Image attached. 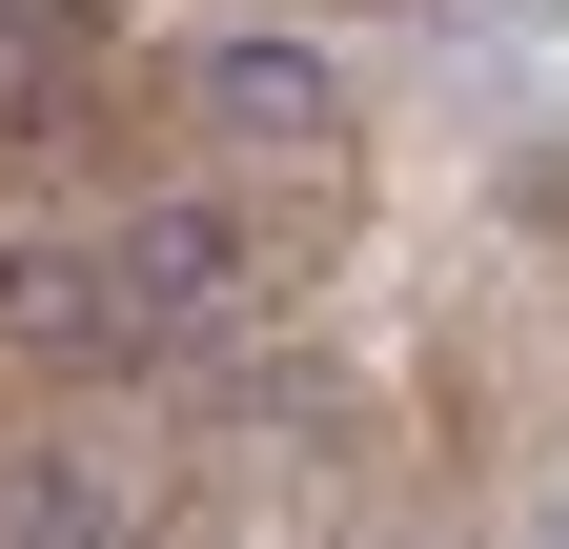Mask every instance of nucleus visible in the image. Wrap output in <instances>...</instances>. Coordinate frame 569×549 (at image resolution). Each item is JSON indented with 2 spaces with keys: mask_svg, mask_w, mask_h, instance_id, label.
<instances>
[{
  "mask_svg": "<svg viewBox=\"0 0 569 549\" xmlns=\"http://www.w3.org/2000/svg\"><path fill=\"white\" fill-rule=\"evenodd\" d=\"M102 264H122L142 326H224V306H244V203H224V183H163V203L102 224Z\"/></svg>",
  "mask_w": 569,
  "mask_h": 549,
  "instance_id": "f257e3e1",
  "label": "nucleus"
},
{
  "mask_svg": "<svg viewBox=\"0 0 569 549\" xmlns=\"http://www.w3.org/2000/svg\"><path fill=\"white\" fill-rule=\"evenodd\" d=\"M183 102H203V143H326V122H346V61L284 41V21H244V41L183 61Z\"/></svg>",
  "mask_w": 569,
  "mask_h": 549,
  "instance_id": "f03ea898",
  "label": "nucleus"
},
{
  "mask_svg": "<svg viewBox=\"0 0 569 549\" xmlns=\"http://www.w3.org/2000/svg\"><path fill=\"white\" fill-rule=\"evenodd\" d=\"M0 347H21V367H122L142 306H122L102 244H21V264H0Z\"/></svg>",
  "mask_w": 569,
  "mask_h": 549,
  "instance_id": "7ed1b4c3",
  "label": "nucleus"
},
{
  "mask_svg": "<svg viewBox=\"0 0 569 549\" xmlns=\"http://www.w3.org/2000/svg\"><path fill=\"white\" fill-rule=\"evenodd\" d=\"M122 509H102V468L82 448H21V468H0V549H102Z\"/></svg>",
  "mask_w": 569,
  "mask_h": 549,
  "instance_id": "20e7f679",
  "label": "nucleus"
},
{
  "mask_svg": "<svg viewBox=\"0 0 569 549\" xmlns=\"http://www.w3.org/2000/svg\"><path fill=\"white\" fill-rule=\"evenodd\" d=\"M0 82H41V0H0Z\"/></svg>",
  "mask_w": 569,
  "mask_h": 549,
  "instance_id": "39448f33",
  "label": "nucleus"
},
{
  "mask_svg": "<svg viewBox=\"0 0 569 549\" xmlns=\"http://www.w3.org/2000/svg\"><path fill=\"white\" fill-rule=\"evenodd\" d=\"M549 549H569V489H549Z\"/></svg>",
  "mask_w": 569,
  "mask_h": 549,
  "instance_id": "423d86ee",
  "label": "nucleus"
}]
</instances>
